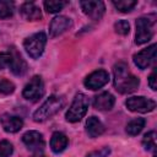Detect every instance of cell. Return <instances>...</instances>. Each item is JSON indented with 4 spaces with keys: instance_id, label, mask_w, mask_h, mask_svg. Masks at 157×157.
<instances>
[{
    "instance_id": "obj_1",
    "label": "cell",
    "mask_w": 157,
    "mask_h": 157,
    "mask_svg": "<svg viewBox=\"0 0 157 157\" xmlns=\"http://www.w3.org/2000/svg\"><path fill=\"white\" fill-rule=\"evenodd\" d=\"M113 75H114V81H113L114 88L121 94L135 92L140 85V80L130 72L128 64L124 61H120L114 65Z\"/></svg>"
},
{
    "instance_id": "obj_2",
    "label": "cell",
    "mask_w": 157,
    "mask_h": 157,
    "mask_svg": "<svg viewBox=\"0 0 157 157\" xmlns=\"http://www.w3.org/2000/svg\"><path fill=\"white\" fill-rule=\"evenodd\" d=\"M64 104H65V99L61 96L52 94L33 113V120L37 121V123H42V121H45V120L50 119L53 115H55L56 113H59L61 110Z\"/></svg>"
},
{
    "instance_id": "obj_3",
    "label": "cell",
    "mask_w": 157,
    "mask_h": 157,
    "mask_svg": "<svg viewBox=\"0 0 157 157\" xmlns=\"http://www.w3.org/2000/svg\"><path fill=\"white\" fill-rule=\"evenodd\" d=\"M88 105H90V99L86 94L83 93H77L71 103V105L69 107L66 114H65V118L67 121L70 123H77L80 121L87 113V109H88Z\"/></svg>"
},
{
    "instance_id": "obj_4",
    "label": "cell",
    "mask_w": 157,
    "mask_h": 157,
    "mask_svg": "<svg viewBox=\"0 0 157 157\" xmlns=\"http://www.w3.org/2000/svg\"><path fill=\"white\" fill-rule=\"evenodd\" d=\"M47 34L44 32H38L34 33L29 37H27L23 42V48L26 53L32 58V59H38L45 48L47 44Z\"/></svg>"
},
{
    "instance_id": "obj_5",
    "label": "cell",
    "mask_w": 157,
    "mask_h": 157,
    "mask_svg": "<svg viewBox=\"0 0 157 157\" xmlns=\"http://www.w3.org/2000/svg\"><path fill=\"white\" fill-rule=\"evenodd\" d=\"M44 92H45L44 82L40 76L36 75L25 86V88L22 91V96H23V98H26L29 102H37L44 96Z\"/></svg>"
},
{
    "instance_id": "obj_6",
    "label": "cell",
    "mask_w": 157,
    "mask_h": 157,
    "mask_svg": "<svg viewBox=\"0 0 157 157\" xmlns=\"http://www.w3.org/2000/svg\"><path fill=\"white\" fill-rule=\"evenodd\" d=\"M153 36V21L148 17H139L136 20V34L135 43L144 44L147 43Z\"/></svg>"
},
{
    "instance_id": "obj_7",
    "label": "cell",
    "mask_w": 157,
    "mask_h": 157,
    "mask_svg": "<svg viewBox=\"0 0 157 157\" xmlns=\"http://www.w3.org/2000/svg\"><path fill=\"white\" fill-rule=\"evenodd\" d=\"M125 105L129 110L135 113H148L156 108V102L144 96H137V97L135 96L128 98L125 101Z\"/></svg>"
},
{
    "instance_id": "obj_8",
    "label": "cell",
    "mask_w": 157,
    "mask_h": 157,
    "mask_svg": "<svg viewBox=\"0 0 157 157\" xmlns=\"http://www.w3.org/2000/svg\"><path fill=\"white\" fill-rule=\"evenodd\" d=\"M156 44H151L150 47L142 49L141 52H139L137 54L134 55L132 60L134 64L140 69V70H145L148 66H151L155 60H156Z\"/></svg>"
},
{
    "instance_id": "obj_9",
    "label": "cell",
    "mask_w": 157,
    "mask_h": 157,
    "mask_svg": "<svg viewBox=\"0 0 157 157\" xmlns=\"http://www.w3.org/2000/svg\"><path fill=\"white\" fill-rule=\"evenodd\" d=\"M22 142L32 152H40L45 147L44 137L37 130H29V131L25 132L22 136Z\"/></svg>"
},
{
    "instance_id": "obj_10",
    "label": "cell",
    "mask_w": 157,
    "mask_h": 157,
    "mask_svg": "<svg viewBox=\"0 0 157 157\" xmlns=\"http://www.w3.org/2000/svg\"><path fill=\"white\" fill-rule=\"evenodd\" d=\"M109 81V74L101 69V70H96L93 72H91L83 81V85L88 90H92V91H96V90H99L102 88L104 85H107Z\"/></svg>"
},
{
    "instance_id": "obj_11",
    "label": "cell",
    "mask_w": 157,
    "mask_h": 157,
    "mask_svg": "<svg viewBox=\"0 0 157 157\" xmlns=\"http://www.w3.org/2000/svg\"><path fill=\"white\" fill-rule=\"evenodd\" d=\"M82 11L93 21H99L104 12H105V5L103 1H80Z\"/></svg>"
},
{
    "instance_id": "obj_12",
    "label": "cell",
    "mask_w": 157,
    "mask_h": 157,
    "mask_svg": "<svg viewBox=\"0 0 157 157\" xmlns=\"http://www.w3.org/2000/svg\"><path fill=\"white\" fill-rule=\"evenodd\" d=\"M72 27V20L66 17V16H55L49 25V37L54 38L58 37L60 34H63L64 32H66L67 29H70Z\"/></svg>"
},
{
    "instance_id": "obj_13",
    "label": "cell",
    "mask_w": 157,
    "mask_h": 157,
    "mask_svg": "<svg viewBox=\"0 0 157 157\" xmlns=\"http://www.w3.org/2000/svg\"><path fill=\"white\" fill-rule=\"evenodd\" d=\"M0 123H1L2 129L6 132H10V134H15V132L20 131L23 126V120L20 117L11 115L9 113L2 114L0 117Z\"/></svg>"
},
{
    "instance_id": "obj_14",
    "label": "cell",
    "mask_w": 157,
    "mask_h": 157,
    "mask_svg": "<svg viewBox=\"0 0 157 157\" xmlns=\"http://www.w3.org/2000/svg\"><path fill=\"white\" fill-rule=\"evenodd\" d=\"M115 98L109 92H102L93 98V107L98 110H110L114 107Z\"/></svg>"
},
{
    "instance_id": "obj_15",
    "label": "cell",
    "mask_w": 157,
    "mask_h": 157,
    "mask_svg": "<svg viewBox=\"0 0 157 157\" xmlns=\"http://www.w3.org/2000/svg\"><path fill=\"white\" fill-rule=\"evenodd\" d=\"M21 16L27 21H38L42 18L40 9L34 2H25L20 6Z\"/></svg>"
},
{
    "instance_id": "obj_16",
    "label": "cell",
    "mask_w": 157,
    "mask_h": 157,
    "mask_svg": "<svg viewBox=\"0 0 157 157\" xmlns=\"http://www.w3.org/2000/svg\"><path fill=\"white\" fill-rule=\"evenodd\" d=\"M67 144H69V139L65 134L60 132V131H55L53 135H52V139H50V148L54 153H60L63 152L66 147H67Z\"/></svg>"
},
{
    "instance_id": "obj_17",
    "label": "cell",
    "mask_w": 157,
    "mask_h": 157,
    "mask_svg": "<svg viewBox=\"0 0 157 157\" xmlns=\"http://www.w3.org/2000/svg\"><path fill=\"white\" fill-rule=\"evenodd\" d=\"M10 69L11 72L16 76H23L28 70L27 63L17 52H12V63L10 65Z\"/></svg>"
},
{
    "instance_id": "obj_18",
    "label": "cell",
    "mask_w": 157,
    "mask_h": 157,
    "mask_svg": "<svg viewBox=\"0 0 157 157\" xmlns=\"http://www.w3.org/2000/svg\"><path fill=\"white\" fill-rule=\"evenodd\" d=\"M86 131L90 137H98L104 132V125L97 117H90L86 120Z\"/></svg>"
},
{
    "instance_id": "obj_19",
    "label": "cell",
    "mask_w": 157,
    "mask_h": 157,
    "mask_svg": "<svg viewBox=\"0 0 157 157\" xmlns=\"http://www.w3.org/2000/svg\"><path fill=\"white\" fill-rule=\"evenodd\" d=\"M146 120L144 118H135L131 121H129L126 124V134L130 136H136L137 134L141 132V130L145 128Z\"/></svg>"
},
{
    "instance_id": "obj_20",
    "label": "cell",
    "mask_w": 157,
    "mask_h": 157,
    "mask_svg": "<svg viewBox=\"0 0 157 157\" xmlns=\"http://www.w3.org/2000/svg\"><path fill=\"white\" fill-rule=\"evenodd\" d=\"M142 146L145 147L146 151H151L153 153H156L157 146H156V131H148L147 134H145L144 139H142Z\"/></svg>"
},
{
    "instance_id": "obj_21",
    "label": "cell",
    "mask_w": 157,
    "mask_h": 157,
    "mask_svg": "<svg viewBox=\"0 0 157 157\" xmlns=\"http://www.w3.org/2000/svg\"><path fill=\"white\" fill-rule=\"evenodd\" d=\"M13 10H15V4L12 1L0 0V18L1 20L11 17L13 15Z\"/></svg>"
},
{
    "instance_id": "obj_22",
    "label": "cell",
    "mask_w": 157,
    "mask_h": 157,
    "mask_svg": "<svg viewBox=\"0 0 157 157\" xmlns=\"http://www.w3.org/2000/svg\"><path fill=\"white\" fill-rule=\"evenodd\" d=\"M67 5V1H58V0H49V1H44V7L49 13H55L61 11L65 6Z\"/></svg>"
},
{
    "instance_id": "obj_23",
    "label": "cell",
    "mask_w": 157,
    "mask_h": 157,
    "mask_svg": "<svg viewBox=\"0 0 157 157\" xmlns=\"http://www.w3.org/2000/svg\"><path fill=\"white\" fill-rule=\"evenodd\" d=\"M137 1L135 0H119V1H113V5L117 10L120 12H129L136 6Z\"/></svg>"
},
{
    "instance_id": "obj_24",
    "label": "cell",
    "mask_w": 157,
    "mask_h": 157,
    "mask_svg": "<svg viewBox=\"0 0 157 157\" xmlns=\"http://www.w3.org/2000/svg\"><path fill=\"white\" fill-rule=\"evenodd\" d=\"M114 29L120 36H126L130 32V25L126 20H119L114 23Z\"/></svg>"
},
{
    "instance_id": "obj_25",
    "label": "cell",
    "mask_w": 157,
    "mask_h": 157,
    "mask_svg": "<svg viewBox=\"0 0 157 157\" xmlns=\"http://www.w3.org/2000/svg\"><path fill=\"white\" fill-rule=\"evenodd\" d=\"M15 91V85L4 77H0V93L1 94H11Z\"/></svg>"
},
{
    "instance_id": "obj_26",
    "label": "cell",
    "mask_w": 157,
    "mask_h": 157,
    "mask_svg": "<svg viewBox=\"0 0 157 157\" xmlns=\"http://www.w3.org/2000/svg\"><path fill=\"white\" fill-rule=\"evenodd\" d=\"M13 152V146L10 141L2 140L0 141V157H10Z\"/></svg>"
},
{
    "instance_id": "obj_27",
    "label": "cell",
    "mask_w": 157,
    "mask_h": 157,
    "mask_svg": "<svg viewBox=\"0 0 157 157\" xmlns=\"http://www.w3.org/2000/svg\"><path fill=\"white\" fill-rule=\"evenodd\" d=\"M12 63V52H1L0 53V70L10 67Z\"/></svg>"
},
{
    "instance_id": "obj_28",
    "label": "cell",
    "mask_w": 157,
    "mask_h": 157,
    "mask_svg": "<svg viewBox=\"0 0 157 157\" xmlns=\"http://www.w3.org/2000/svg\"><path fill=\"white\" fill-rule=\"evenodd\" d=\"M109 153H110V147L109 146H103L99 150H96V151H92V152L87 153L86 157H108Z\"/></svg>"
},
{
    "instance_id": "obj_29",
    "label": "cell",
    "mask_w": 157,
    "mask_h": 157,
    "mask_svg": "<svg viewBox=\"0 0 157 157\" xmlns=\"http://www.w3.org/2000/svg\"><path fill=\"white\" fill-rule=\"evenodd\" d=\"M148 86H150L153 91L157 90V85H156V70H153V71L151 72V75L148 76Z\"/></svg>"
},
{
    "instance_id": "obj_30",
    "label": "cell",
    "mask_w": 157,
    "mask_h": 157,
    "mask_svg": "<svg viewBox=\"0 0 157 157\" xmlns=\"http://www.w3.org/2000/svg\"><path fill=\"white\" fill-rule=\"evenodd\" d=\"M33 157H45V156H43V155H36V156H33Z\"/></svg>"
},
{
    "instance_id": "obj_31",
    "label": "cell",
    "mask_w": 157,
    "mask_h": 157,
    "mask_svg": "<svg viewBox=\"0 0 157 157\" xmlns=\"http://www.w3.org/2000/svg\"><path fill=\"white\" fill-rule=\"evenodd\" d=\"M153 157H156V156H153Z\"/></svg>"
}]
</instances>
